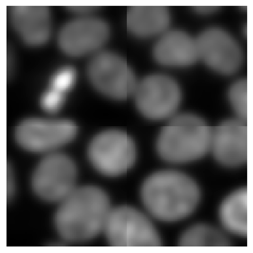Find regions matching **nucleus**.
I'll list each match as a JSON object with an SVG mask.
<instances>
[{
  "label": "nucleus",
  "mask_w": 253,
  "mask_h": 253,
  "mask_svg": "<svg viewBox=\"0 0 253 253\" xmlns=\"http://www.w3.org/2000/svg\"><path fill=\"white\" fill-rule=\"evenodd\" d=\"M197 9L199 11L203 13H210L211 12L214 11L216 9L215 7H198Z\"/></svg>",
  "instance_id": "412c9836"
},
{
  "label": "nucleus",
  "mask_w": 253,
  "mask_h": 253,
  "mask_svg": "<svg viewBox=\"0 0 253 253\" xmlns=\"http://www.w3.org/2000/svg\"><path fill=\"white\" fill-rule=\"evenodd\" d=\"M170 21L169 11L164 6H133L127 13V28L139 38L162 36L168 31Z\"/></svg>",
  "instance_id": "2eb2a0df"
},
{
  "label": "nucleus",
  "mask_w": 253,
  "mask_h": 253,
  "mask_svg": "<svg viewBox=\"0 0 253 253\" xmlns=\"http://www.w3.org/2000/svg\"><path fill=\"white\" fill-rule=\"evenodd\" d=\"M10 20L20 38L29 45L39 46L50 38L51 17L45 6H13Z\"/></svg>",
  "instance_id": "ddd939ff"
},
{
  "label": "nucleus",
  "mask_w": 253,
  "mask_h": 253,
  "mask_svg": "<svg viewBox=\"0 0 253 253\" xmlns=\"http://www.w3.org/2000/svg\"><path fill=\"white\" fill-rule=\"evenodd\" d=\"M228 100L238 118L246 120L248 117V82L238 80L228 90Z\"/></svg>",
  "instance_id": "6ab92c4d"
},
{
  "label": "nucleus",
  "mask_w": 253,
  "mask_h": 253,
  "mask_svg": "<svg viewBox=\"0 0 253 253\" xmlns=\"http://www.w3.org/2000/svg\"><path fill=\"white\" fill-rule=\"evenodd\" d=\"M181 246L220 247L228 246L225 235L215 228L206 225H197L189 228L180 238Z\"/></svg>",
  "instance_id": "a211bd4d"
},
{
  "label": "nucleus",
  "mask_w": 253,
  "mask_h": 253,
  "mask_svg": "<svg viewBox=\"0 0 253 253\" xmlns=\"http://www.w3.org/2000/svg\"><path fill=\"white\" fill-rule=\"evenodd\" d=\"M133 95L139 112L152 120L174 116L182 100L177 82L160 74L147 76L138 82Z\"/></svg>",
  "instance_id": "6e6552de"
},
{
  "label": "nucleus",
  "mask_w": 253,
  "mask_h": 253,
  "mask_svg": "<svg viewBox=\"0 0 253 253\" xmlns=\"http://www.w3.org/2000/svg\"><path fill=\"white\" fill-rule=\"evenodd\" d=\"M212 129L201 117L193 114L174 115L158 135L156 149L165 161L188 163L211 151Z\"/></svg>",
  "instance_id": "7ed1b4c3"
},
{
  "label": "nucleus",
  "mask_w": 253,
  "mask_h": 253,
  "mask_svg": "<svg viewBox=\"0 0 253 253\" xmlns=\"http://www.w3.org/2000/svg\"><path fill=\"white\" fill-rule=\"evenodd\" d=\"M76 80L73 68L65 67L59 69L51 78L50 86L41 97L43 110L50 114L60 110L65 102L66 94L73 87Z\"/></svg>",
  "instance_id": "f3484780"
},
{
  "label": "nucleus",
  "mask_w": 253,
  "mask_h": 253,
  "mask_svg": "<svg viewBox=\"0 0 253 253\" xmlns=\"http://www.w3.org/2000/svg\"><path fill=\"white\" fill-rule=\"evenodd\" d=\"M153 53L156 61L166 67H188L199 59L197 39L180 30H168L160 36Z\"/></svg>",
  "instance_id": "4468645a"
},
{
  "label": "nucleus",
  "mask_w": 253,
  "mask_h": 253,
  "mask_svg": "<svg viewBox=\"0 0 253 253\" xmlns=\"http://www.w3.org/2000/svg\"><path fill=\"white\" fill-rule=\"evenodd\" d=\"M71 7L72 10L80 13H89V12L94 11V10L96 9L95 7H77V6H76V7Z\"/></svg>",
  "instance_id": "aec40b11"
},
{
  "label": "nucleus",
  "mask_w": 253,
  "mask_h": 253,
  "mask_svg": "<svg viewBox=\"0 0 253 253\" xmlns=\"http://www.w3.org/2000/svg\"><path fill=\"white\" fill-rule=\"evenodd\" d=\"M112 208L104 191L98 187H76L59 203L55 225L63 239L71 242L91 240L104 232Z\"/></svg>",
  "instance_id": "f257e3e1"
},
{
  "label": "nucleus",
  "mask_w": 253,
  "mask_h": 253,
  "mask_svg": "<svg viewBox=\"0 0 253 253\" xmlns=\"http://www.w3.org/2000/svg\"><path fill=\"white\" fill-rule=\"evenodd\" d=\"M76 133V125L65 119L31 118L18 125L15 138L27 151L48 154L57 152Z\"/></svg>",
  "instance_id": "1a4fd4ad"
},
{
  "label": "nucleus",
  "mask_w": 253,
  "mask_h": 253,
  "mask_svg": "<svg viewBox=\"0 0 253 253\" xmlns=\"http://www.w3.org/2000/svg\"><path fill=\"white\" fill-rule=\"evenodd\" d=\"M220 219L224 227L240 236L248 235V191L240 188L228 195L221 203Z\"/></svg>",
  "instance_id": "dca6fc26"
},
{
  "label": "nucleus",
  "mask_w": 253,
  "mask_h": 253,
  "mask_svg": "<svg viewBox=\"0 0 253 253\" xmlns=\"http://www.w3.org/2000/svg\"><path fill=\"white\" fill-rule=\"evenodd\" d=\"M142 201L156 219L174 222L195 211L201 199L200 189L187 174L176 170H161L151 174L141 188Z\"/></svg>",
  "instance_id": "f03ea898"
},
{
  "label": "nucleus",
  "mask_w": 253,
  "mask_h": 253,
  "mask_svg": "<svg viewBox=\"0 0 253 253\" xmlns=\"http://www.w3.org/2000/svg\"><path fill=\"white\" fill-rule=\"evenodd\" d=\"M88 76L94 87L114 99H125L134 93L138 82L124 59L111 51H100L88 66Z\"/></svg>",
  "instance_id": "0eeeda50"
},
{
  "label": "nucleus",
  "mask_w": 253,
  "mask_h": 253,
  "mask_svg": "<svg viewBox=\"0 0 253 253\" xmlns=\"http://www.w3.org/2000/svg\"><path fill=\"white\" fill-rule=\"evenodd\" d=\"M104 232L116 247H156L161 238L153 223L143 213L130 207L112 209Z\"/></svg>",
  "instance_id": "39448f33"
},
{
  "label": "nucleus",
  "mask_w": 253,
  "mask_h": 253,
  "mask_svg": "<svg viewBox=\"0 0 253 253\" xmlns=\"http://www.w3.org/2000/svg\"><path fill=\"white\" fill-rule=\"evenodd\" d=\"M77 169L69 156L61 152L46 154L34 170L32 186L42 200L60 203L76 188Z\"/></svg>",
  "instance_id": "423d86ee"
},
{
  "label": "nucleus",
  "mask_w": 253,
  "mask_h": 253,
  "mask_svg": "<svg viewBox=\"0 0 253 253\" xmlns=\"http://www.w3.org/2000/svg\"><path fill=\"white\" fill-rule=\"evenodd\" d=\"M211 151L220 164L236 168L248 160V126L246 120L230 119L222 123L211 135Z\"/></svg>",
  "instance_id": "f8f14e48"
},
{
  "label": "nucleus",
  "mask_w": 253,
  "mask_h": 253,
  "mask_svg": "<svg viewBox=\"0 0 253 253\" xmlns=\"http://www.w3.org/2000/svg\"><path fill=\"white\" fill-rule=\"evenodd\" d=\"M136 146L127 133L119 129H108L90 141L88 156L94 168L104 175L125 173L136 160Z\"/></svg>",
  "instance_id": "20e7f679"
},
{
  "label": "nucleus",
  "mask_w": 253,
  "mask_h": 253,
  "mask_svg": "<svg viewBox=\"0 0 253 253\" xmlns=\"http://www.w3.org/2000/svg\"><path fill=\"white\" fill-rule=\"evenodd\" d=\"M199 59L210 68L224 75L239 71L243 53L239 43L221 28L207 29L197 39Z\"/></svg>",
  "instance_id": "9d476101"
},
{
  "label": "nucleus",
  "mask_w": 253,
  "mask_h": 253,
  "mask_svg": "<svg viewBox=\"0 0 253 253\" xmlns=\"http://www.w3.org/2000/svg\"><path fill=\"white\" fill-rule=\"evenodd\" d=\"M110 36L106 22L93 16L84 15L65 24L58 36L61 50L71 56L100 51Z\"/></svg>",
  "instance_id": "9b49d317"
}]
</instances>
